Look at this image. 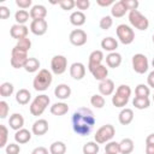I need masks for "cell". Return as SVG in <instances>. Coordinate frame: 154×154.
Segmentation results:
<instances>
[{
    "mask_svg": "<svg viewBox=\"0 0 154 154\" xmlns=\"http://www.w3.org/2000/svg\"><path fill=\"white\" fill-rule=\"evenodd\" d=\"M71 122L72 129L77 135L88 136L95 125V117L90 108L79 107L77 111L73 112Z\"/></svg>",
    "mask_w": 154,
    "mask_h": 154,
    "instance_id": "cell-1",
    "label": "cell"
},
{
    "mask_svg": "<svg viewBox=\"0 0 154 154\" xmlns=\"http://www.w3.org/2000/svg\"><path fill=\"white\" fill-rule=\"evenodd\" d=\"M52 81H53V77L51 71H48L47 69H41L32 81V87L37 91H45L48 89Z\"/></svg>",
    "mask_w": 154,
    "mask_h": 154,
    "instance_id": "cell-2",
    "label": "cell"
},
{
    "mask_svg": "<svg viewBox=\"0 0 154 154\" xmlns=\"http://www.w3.org/2000/svg\"><path fill=\"white\" fill-rule=\"evenodd\" d=\"M49 102H51V100H49L48 95H46V94H41V95L36 96L32 100V102L30 103V108H29L30 113L35 117L41 116L45 112V109L47 108V106L49 105Z\"/></svg>",
    "mask_w": 154,
    "mask_h": 154,
    "instance_id": "cell-3",
    "label": "cell"
},
{
    "mask_svg": "<svg viewBox=\"0 0 154 154\" xmlns=\"http://www.w3.org/2000/svg\"><path fill=\"white\" fill-rule=\"evenodd\" d=\"M116 135V129L112 124H106V125H102L94 135V140L96 143L101 144V143H107L109 142L113 136Z\"/></svg>",
    "mask_w": 154,
    "mask_h": 154,
    "instance_id": "cell-4",
    "label": "cell"
},
{
    "mask_svg": "<svg viewBox=\"0 0 154 154\" xmlns=\"http://www.w3.org/2000/svg\"><path fill=\"white\" fill-rule=\"evenodd\" d=\"M129 22L130 24L138 29V30H147L148 26H149V20L146 16H143L138 10H135V11H130L129 12Z\"/></svg>",
    "mask_w": 154,
    "mask_h": 154,
    "instance_id": "cell-5",
    "label": "cell"
},
{
    "mask_svg": "<svg viewBox=\"0 0 154 154\" xmlns=\"http://www.w3.org/2000/svg\"><path fill=\"white\" fill-rule=\"evenodd\" d=\"M116 32H117V37L123 45H130L135 40V31L132 30L131 26L126 24H119L116 29Z\"/></svg>",
    "mask_w": 154,
    "mask_h": 154,
    "instance_id": "cell-6",
    "label": "cell"
},
{
    "mask_svg": "<svg viewBox=\"0 0 154 154\" xmlns=\"http://www.w3.org/2000/svg\"><path fill=\"white\" fill-rule=\"evenodd\" d=\"M28 52H24L22 49H19L18 47H13L12 52H11V65L14 69H20L24 67L26 60H28Z\"/></svg>",
    "mask_w": 154,
    "mask_h": 154,
    "instance_id": "cell-7",
    "label": "cell"
},
{
    "mask_svg": "<svg viewBox=\"0 0 154 154\" xmlns=\"http://www.w3.org/2000/svg\"><path fill=\"white\" fill-rule=\"evenodd\" d=\"M132 69L135 72L142 75L144 72L148 71V67H149V63H148V59L144 54L142 53H137L132 57Z\"/></svg>",
    "mask_w": 154,
    "mask_h": 154,
    "instance_id": "cell-8",
    "label": "cell"
},
{
    "mask_svg": "<svg viewBox=\"0 0 154 154\" xmlns=\"http://www.w3.org/2000/svg\"><path fill=\"white\" fill-rule=\"evenodd\" d=\"M67 69V59L64 55H54L51 60V70L54 75H61Z\"/></svg>",
    "mask_w": 154,
    "mask_h": 154,
    "instance_id": "cell-9",
    "label": "cell"
},
{
    "mask_svg": "<svg viewBox=\"0 0 154 154\" xmlns=\"http://www.w3.org/2000/svg\"><path fill=\"white\" fill-rule=\"evenodd\" d=\"M69 40L71 42V45L76 46V47H81L83 45L87 43V32L82 29H75L70 32V36H69Z\"/></svg>",
    "mask_w": 154,
    "mask_h": 154,
    "instance_id": "cell-10",
    "label": "cell"
},
{
    "mask_svg": "<svg viewBox=\"0 0 154 154\" xmlns=\"http://www.w3.org/2000/svg\"><path fill=\"white\" fill-rule=\"evenodd\" d=\"M47 29H48V24L46 19H34L30 23V31L36 36L45 35Z\"/></svg>",
    "mask_w": 154,
    "mask_h": 154,
    "instance_id": "cell-11",
    "label": "cell"
},
{
    "mask_svg": "<svg viewBox=\"0 0 154 154\" xmlns=\"http://www.w3.org/2000/svg\"><path fill=\"white\" fill-rule=\"evenodd\" d=\"M103 60V53L102 51L100 49H96V51H93L89 55V60H88V70L90 72H93L97 66L101 65Z\"/></svg>",
    "mask_w": 154,
    "mask_h": 154,
    "instance_id": "cell-12",
    "label": "cell"
},
{
    "mask_svg": "<svg viewBox=\"0 0 154 154\" xmlns=\"http://www.w3.org/2000/svg\"><path fill=\"white\" fill-rule=\"evenodd\" d=\"M28 32H29V28L22 24H13L10 29V35L16 40L28 37Z\"/></svg>",
    "mask_w": 154,
    "mask_h": 154,
    "instance_id": "cell-13",
    "label": "cell"
},
{
    "mask_svg": "<svg viewBox=\"0 0 154 154\" xmlns=\"http://www.w3.org/2000/svg\"><path fill=\"white\" fill-rule=\"evenodd\" d=\"M70 75L73 79L76 81H81L84 76H85V66L82 63H73L70 66Z\"/></svg>",
    "mask_w": 154,
    "mask_h": 154,
    "instance_id": "cell-14",
    "label": "cell"
},
{
    "mask_svg": "<svg viewBox=\"0 0 154 154\" xmlns=\"http://www.w3.org/2000/svg\"><path fill=\"white\" fill-rule=\"evenodd\" d=\"M99 91L102 96H108V95H112L113 91H114V82L109 78H106L103 81H101L99 83Z\"/></svg>",
    "mask_w": 154,
    "mask_h": 154,
    "instance_id": "cell-15",
    "label": "cell"
},
{
    "mask_svg": "<svg viewBox=\"0 0 154 154\" xmlns=\"http://www.w3.org/2000/svg\"><path fill=\"white\" fill-rule=\"evenodd\" d=\"M48 128H49V125H48V122L46 119H37L32 124L31 131L36 136H42L48 131Z\"/></svg>",
    "mask_w": 154,
    "mask_h": 154,
    "instance_id": "cell-16",
    "label": "cell"
},
{
    "mask_svg": "<svg viewBox=\"0 0 154 154\" xmlns=\"http://www.w3.org/2000/svg\"><path fill=\"white\" fill-rule=\"evenodd\" d=\"M54 95L60 100H66L71 96V88L65 83L58 84L54 89Z\"/></svg>",
    "mask_w": 154,
    "mask_h": 154,
    "instance_id": "cell-17",
    "label": "cell"
},
{
    "mask_svg": "<svg viewBox=\"0 0 154 154\" xmlns=\"http://www.w3.org/2000/svg\"><path fill=\"white\" fill-rule=\"evenodd\" d=\"M8 125L12 130L14 131H18L20 129H23V125H24V118L20 113H13L10 119H8Z\"/></svg>",
    "mask_w": 154,
    "mask_h": 154,
    "instance_id": "cell-18",
    "label": "cell"
},
{
    "mask_svg": "<svg viewBox=\"0 0 154 154\" xmlns=\"http://www.w3.org/2000/svg\"><path fill=\"white\" fill-rule=\"evenodd\" d=\"M101 48L103 51L109 52V53L116 52V49L118 48V41L114 37H112V36H107V37L102 38V41H101Z\"/></svg>",
    "mask_w": 154,
    "mask_h": 154,
    "instance_id": "cell-19",
    "label": "cell"
},
{
    "mask_svg": "<svg viewBox=\"0 0 154 154\" xmlns=\"http://www.w3.org/2000/svg\"><path fill=\"white\" fill-rule=\"evenodd\" d=\"M118 120L122 125H129L134 120V111L131 108H123L118 116Z\"/></svg>",
    "mask_w": 154,
    "mask_h": 154,
    "instance_id": "cell-20",
    "label": "cell"
},
{
    "mask_svg": "<svg viewBox=\"0 0 154 154\" xmlns=\"http://www.w3.org/2000/svg\"><path fill=\"white\" fill-rule=\"evenodd\" d=\"M47 16V10L43 5H34L30 10V18L34 19H45Z\"/></svg>",
    "mask_w": 154,
    "mask_h": 154,
    "instance_id": "cell-21",
    "label": "cell"
},
{
    "mask_svg": "<svg viewBox=\"0 0 154 154\" xmlns=\"http://www.w3.org/2000/svg\"><path fill=\"white\" fill-rule=\"evenodd\" d=\"M129 99H130V96H128V95L117 90L116 94L112 96V103L116 107H125L129 102Z\"/></svg>",
    "mask_w": 154,
    "mask_h": 154,
    "instance_id": "cell-22",
    "label": "cell"
},
{
    "mask_svg": "<svg viewBox=\"0 0 154 154\" xmlns=\"http://www.w3.org/2000/svg\"><path fill=\"white\" fill-rule=\"evenodd\" d=\"M106 64H107L108 67H112V69L118 67L122 64V55L117 52L108 53L107 57H106Z\"/></svg>",
    "mask_w": 154,
    "mask_h": 154,
    "instance_id": "cell-23",
    "label": "cell"
},
{
    "mask_svg": "<svg viewBox=\"0 0 154 154\" xmlns=\"http://www.w3.org/2000/svg\"><path fill=\"white\" fill-rule=\"evenodd\" d=\"M30 140H31V132L26 129H20L18 131H16V134H14V141L19 144L28 143Z\"/></svg>",
    "mask_w": 154,
    "mask_h": 154,
    "instance_id": "cell-24",
    "label": "cell"
},
{
    "mask_svg": "<svg viewBox=\"0 0 154 154\" xmlns=\"http://www.w3.org/2000/svg\"><path fill=\"white\" fill-rule=\"evenodd\" d=\"M69 112V106L65 102H55L51 106V113L53 116H64Z\"/></svg>",
    "mask_w": 154,
    "mask_h": 154,
    "instance_id": "cell-25",
    "label": "cell"
},
{
    "mask_svg": "<svg viewBox=\"0 0 154 154\" xmlns=\"http://www.w3.org/2000/svg\"><path fill=\"white\" fill-rule=\"evenodd\" d=\"M70 23L75 26H82L85 23V14L82 11H75L70 14Z\"/></svg>",
    "mask_w": 154,
    "mask_h": 154,
    "instance_id": "cell-26",
    "label": "cell"
},
{
    "mask_svg": "<svg viewBox=\"0 0 154 154\" xmlns=\"http://www.w3.org/2000/svg\"><path fill=\"white\" fill-rule=\"evenodd\" d=\"M30 99H31V94H30V91L28 89L22 88V89H19L16 93V101L19 105H26V103H29Z\"/></svg>",
    "mask_w": 154,
    "mask_h": 154,
    "instance_id": "cell-27",
    "label": "cell"
},
{
    "mask_svg": "<svg viewBox=\"0 0 154 154\" xmlns=\"http://www.w3.org/2000/svg\"><path fill=\"white\" fill-rule=\"evenodd\" d=\"M126 12H128V10H126V8H125V6L123 5L122 0L112 5V8H111V14H112V17L122 18L123 16H125V13H126Z\"/></svg>",
    "mask_w": 154,
    "mask_h": 154,
    "instance_id": "cell-28",
    "label": "cell"
},
{
    "mask_svg": "<svg viewBox=\"0 0 154 154\" xmlns=\"http://www.w3.org/2000/svg\"><path fill=\"white\" fill-rule=\"evenodd\" d=\"M134 150V141L131 138H123L119 142V153L130 154Z\"/></svg>",
    "mask_w": 154,
    "mask_h": 154,
    "instance_id": "cell-29",
    "label": "cell"
},
{
    "mask_svg": "<svg viewBox=\"0 0 154 154\" xmlns=\"http://www.w3.org/2000/svg\"><path fill=\"white\" fill-rule=\"evenodd\" d=\"M91 75H93V77L95 78V79H97V81H103V79H106L107 78V76H108V69L105 66V65H100V66H97L93 72H91Z\"/></svg>",
    "mask_w": 154,
    "mask_h": 154,
    "instance_id": "cell-30",
    "label": "cell"
},
{
    "mask_svg": "<svg viewBox=\"0 0 154 154\" xmlns=\"http://www.w3.org/2000/svg\"><path fill=\"white\" fill-rule=\"evenodd\" d=\"M23 69L26 72H29V73H32V72L38 71V69H40V61H38V59H36V58H28V60H26V63H25V65H24Z\"/></svg>",
    "mask_w": 154,
    "mask_h": 154,
    "instance_id": "cell-31",
    "label": "cell"
},
{
    "mask_svg": "<svg viewBox=\"0 0 154 154\" xmlns=\"http://www.w3.org/2000/svg\"><path fill=\"white\" fill-rule=\"evenodd\" d=\"M51 154H65L66 153V144L61 141H55L49 147Z\"/></svg>",
    "mask_w": 154,
    "mask_h": 154,
    "instance_id": "cell-32",
    "label": "cell"
},
{
    "mask_svg": "<svg viewBox=\"0 0 154 154\" xmlns=\"http://www.w3.org/2000/svg\"><path fill=\"white\" fill-rule=\"evenodd\" d=\"M132 105L137 109H146V108L149 107L150 101H149V97H138V96H135V99L132 100Z\"/></svg>",
    "mask_w": 154,
    "mask_h": 154,
    "instance_id": "cell-33",
    "label": "cell"
},
{
    "mask_svg": "<svg viewBox=\"0 0 154 154\" xmlns=\"http://www.w3.org/2000/svg\"><path fill=\"white\" fill-rule=\"evenodd\" d=\"M82 150H83V154H97L100 150V147H99V143H96L95 141H90L83 146Z\"/></svg>",
    "mask_w": 154,
    "mask_h": 154,
    "instance_id": "cell-34",
    "label": "cell"
},
{
    "mask_svg": "<svg viewBox=\"0 0 154 154\" xmlns=\"http://www.w3.org/2000/svg\"><path fill=\"white\" fill-rule=\"evenodd\" d=\"M29 17H30V12H28L26 10H18L14 14V19L17 24H22V25H24L29 20Z\"/></svg>",
    "mask_w": 154,
    "mask_h": 154,
    "instance_id": "cell-35",
    "label": "cell"
},
{
    "mask_svg": "<svg viewBox=\"0 0 154 154\" xmlns=\"http://www.w3.org/2000/svg\"><path fill=\"white\" fill-rule=\"evenodd\" d=\"M13 90H14V87L12 83L10 82H4L1 85H0V95L2 97H8L13 94Z\"/></svg>",
    "mask_w": 154,
    "mask_h": 154,
    "instance_id": "cell-36",
    "label": "cell"
},
{
    "mask_svg": "<svg viewBox=\"0 0 154 154\" xmlns=\"http://www.w3.org/2000/svg\"><path fill=\"white\" fill-rule=\"evenodd\" d=\"M150 94V89L146 84H138L135 88V95L138 97H148Z\"/></svg>",
    "mask_w": 154,
    "mask_h": 154,
    "instance_id": "cell-37",
    "label": "cell"
},
{
    "mask_svg": "<svg viewBox=\"0 0 154 154\" xmlns=\"http://www.w3.org/2000/svg\"><path fill=\"white\" fill-rule=\"evenodd\" d=\"M90 103L95 108H102L105 106V97L101 94H94L90 97Z\"/></svg>",
    "mask_w": 154,
    "mask_h": 154,
    "instance_id": "cell-38",
    "label": "cell"
},
{
    "mask_svg": "<svg viewBox=\"0 0 154 154\" xmlns=\"http://www.w3.org/2000/svg\"><path fill=\"white\" fill-rule=\"evenodd\" d=\"M105 153L108 154H118L119 153V142L109 141L105 146Z\"/></svg>",
    "mask_w": 154,
    "mask_h": 154,
    "instance_id": "cell-39",
    "label": "cell"
},
{
    "mask_svg": "<svg viewBox=\"0 0 154 154\" xmlns=\"http://www.w3.org/2000/svg\"><path fill=\"white\" fill-rule=\"evenodd\" d=\"M16 47H18L19 49H22V51H24V52H28V51L31 48V41H30V38H28V37L20 38V40L17 41Z\"/></svg>",
    "mask_w": 154,
    "mask_h": 154,
    "instance_id": "cell-40",
    "label": "cell"
},
{
    "mask_svg": "<svg viewBox=\"0 0 154 154\" xmlns=\"http://www.w3.org/2000/svg\"><path fill=\"white\" fill-rule=\"evenodd\" d=\"M7 137H8V130L5 125H0V148H4L7 144Z\"/></svg>",
    "mask_w": 154,
    "mask_h": 154,
    "instance_id": "cell-41",
    "label": "cell"
},
{
    "mask_svg": "<svg viewBox=\"0 0 154 154\" xmlns=\"http://www.w3.org/2000/svg\"><path fill=\"white\" fill-rule=\"evenodd\" d=\"M112 24H113V19H112L111 16H105V17H102V18L100 19V23H99V25H100V28H101L102 30H108V29L112 26Z\"/></svg>",
    "mask_w": 154,
    "mask_h": 154,
    "instance_id": "cell-42",
    "label": "cell"
},
{
    "mask_svg": "<svg viewBox=\"0 0 154 154\" xmlns=\"http://www.w3.org/2000/svg\"><path fill=\"white\" fill-rule=\"evenodd\" d=\"M122 2H123V5L125 6V8H126L129 12L137 10V7H138V5H140V2H138L137 0H122Z\"/></svg>",
    "mask_w": 154,
    "mask_h": 154,
    "instance_id": "cell-43",
    "label": "cell"
},
{
    "mask_svg": "<svg viewBox=\"0 0 154 154\" xmlns=\"http://www.w3.org/2000/svg\"><path fill=\"white\" fill-rule=\"evenodd\" d=\"M59 5L63 10L70 11L76 6V1H73V0H61V1H59Z\"/></svg>",
    "mask_w": 154,
    "mask_h": 154,
    "instance_id": "cell-44",
    "label": "cell"
},
{
    "mask_svg": "<svg viewBox=\"0 0 154 154\" xmlns=\"http://www.w3.org/2000/svg\"><path fill=\"white\" fill-rule=\"evenodd\" d=\"M6 154H19L20 152V147L17 143H8L5 148Z\"/></svg>",
    "mask_w": 154,
    "mask_h": 154,
    "instance_id": "cell-45",
    "label": "cell"
},
{
    "mask_svg": "<svg viewBox=\"0 0 154 154\" xmlns=\"http://www.w3.org/2000/svg\"><path fill=\"white\" fill-rule=\"evenodd\" d=\"M8 114V103L6 101H0V118L5 119Z\"/></svg>",
    "mask_w": 154,
    "mask_h": 154,
    "instance_id": "cell-46",
    "label": "cell"
},
{
    "mask_svg": "<svg viewBox=\"0 0 154 154\" xmlns=\"http://www.w3.org/2000/svg\"><path fill=\"white\" fill-rule=\"evenodd\" d=\"M76 6L78 10H81L83 12V10H88L90 6V1L89 0H77L76 1Z\"/></svg>",
    "mask_w": 154,
    "mask_h": 154,
    "instance_id": "cell-47",
    "label": "cell"
},
{
    "mask_svg": "<svg viewBox=\"0 0 154 154\" xmlns=\"http://www.w3.org/2000/svg\"><path fill=\"white\" fill-rule=\"evenodd\" d=\"M32 1L31 0H16V5L22 8V10H25V8H29L31 6Z\"/></svg>",
    "mask_w": 154,
    "mask_h": 154,
    "instance_id": "cell-48",
    "label": "cell"
},
{
    "mask_svg": "<svg viewBox=\"0 0 154 154\" xmlns=\"http://www.w3.org/2000/svg\"><path fill=\"white\" fill-rule=\"evenodd\" d=\"M11 12L6 6H0V18L1 19H7L10 17Z\"/></svg>",
    "mask_w": 154,
    "mask_h": 154,
    "instance_id": "cell-49",
    "label": "cell"
},
{
    "mask_svg": "<svg viewBox=\"0 0 154 154\" xmlns=\"http://www.w3.org/2000/svg\"><path fill=\"white\" fill-rule=\"evenodd\" d=\"M31 154H48V149H47L46 147L40 146V147H36V148L31 152Z\"/></svg>",
    "mask_w": 154,
    "mask_h": 154,
    "instance_id": "cell-50",
    "label": "cell"
},
{
    "mask_svg": "<svg viewBox=\"0 0 154 154\" xmlns=\"http://www.w3.org/2000/svg\"><path fill=\"white\" fill-rule=\"evenodd\" d=\"M96 2H97L99 6H102V7H107V6L114 4L113 0H96Z\"/></svg>",
    "mask_w": 154,
    "mask_h": 154,
    "instance_id": "cell-51",
    "label": "cell"
},
{
    "mask_svg": "<svg viewBox=\"0 0 154 154\" xmlns=\"http://www.w3.org/2000/svg\"><path fill=\"white\" fill-rule=\"evenodd\" d=\"M147 83L150 88H154V70L152 72H149V75L147 77Z\"/></svg>",
    "mask_w": 154,
    "mask_h": 154,
    "instance_id": "cell-52",
    "label": "cell"
},
{
    "mask_svg": "<svg viewBox=\"0 0 154 154\" xmlns=\"http://www.w3.org/2000/svg\"><path fill=\"white\" fill-rule=\"evenodd\" d=\"M146 154H154V144H146Z\"/></svg>",
    "mask_w": 154,
    "mask_h": 154,
    "instance_id": "cell-53",
    "label": "cell"
},
{
    "mask_svg": "<svg viewBox=\"0 0 154 154\" xmlns=\"http://www.w3.org/2000/svg\"><path fill=\"white\" fill-rule=\"evenodd\" d=\"M146 144H154V134H150L146 138Z\"/></svg>",
    "mask_w": 154,
    "mask_h": 154,
    "instance_id": "cell-54",
    "label": "cell"
},
{
    "mask_svg": "<svg viewBox=\"0 0 154 154\" xmlns=\"http://www.w3.org/2000/svg\"><path fill=\"white\" fill-rule=\"evenodd\" d=\"M152 65H153V67H154V58H153V60H152Z\"/></svg>",
    "mask_w": 154,
    "mask_h": 154,
    "instance_id": "cell-55",
    "label": "cell"
},
{
    "mask_svg": "<svg viewBox=\"0 0 154 154\" xmlns=\"http://www.w3.org/2000/svg\"><path fill=\"white\" fill-rule=\"evenodd\" d=\"M152 40H153V43H154V34H153V36H152Z\"/></svg>",
    "mask_w": 154,
    "mask_h": 154,
    "instance_id": "cell-56",
    "label": "cell"
},
{
    "mask_svg": "<svg viewBox=\"0 0 154 154\" xmlns=\"http://www.w3.org/2000/svg\"><path fill=\"white\" fill-rule=\"evenodd\" d=\"M153 101H154V95H153Z\"/></svg>",
    "mask_w": 154,
    "mask_h": 154,
    "instance_id": "cell-57",
    "label": "cell"
},
{
    "mask_svg": "<svg viewBox=\"0 0 154 154\" xmlns=\"http://www.w3.org/2000/svg\"><path fill=\"white\" fill-rule=\"evenodd\" d=\"M105 154H108V153H105Z\"/></svg>",
    "mask_w": 154,
    "mask_h": 154,
    "instance_id": "cell-58",
    "label": "cell"
}]
</instances>
